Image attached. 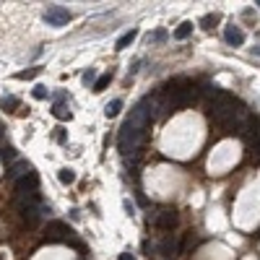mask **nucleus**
<instances>
[{"mask_svg":"<svg viewBox=\"0 0 260 260\" xmlns=\"http://www.w3.org/2000/svg\"><path fill=\"white\" fill-rule=\"evenodd\" d=\"M159 250H162V255L167 260H174L179 253H182V247H179V240H177L174 234H167L164 240H162V245H159Z\"/></svg>","mask_w":260,"mask_h":260,"instance_id":"4","label":"nucleus"},{"mask_svg":"<svg viewBox=\"0 0 260 260\" xmlns=\"http://www.w3.org/2000/svg\"><path fill=\"white\" fill-rule=\"evenodd\" d=\"M44 242H65V245H73L78 250H84V245L76 240V232L63 221H50L47 229H44Z\"/></svg>","mask_w":260,"mask_h":260,"instance_id":"1","label":"nucleus"},{"mask_svg":"<svg viewBox=\"0 0 260 260\" xmlns=\"http://www.w3.org/2000/svg\"><path fill=\"white\" fill-rule=\"evenodd\" d=\"M94 76H96V73H94V68H88V71L84 73V84H91V81H94Z\"/></svg>","mask_w":260,"mask_h":260,"instance_id":"19","label":"nucleus"},{"mask_svg":"<svg viewBox=\"0 0 260 260\" xmlns=\"http://www.w3.org/2000/svg\"><path fill=\"white\" fill-rule=\"evenodd\" d=\"M31 172H34V167H31L26 159H18L16 164H10V167H8L5 177H8V179H13V182H18V179H24V177L31 174Z\"/></svg>","mask_w":260,"mask_h":260,"instance_id":"5","label":"nucleus"},{"mask_svg":"<svg viewBox=\"0 0 260 260\" xmlns=\"http://www.w3.org/2000/svg\"><path fill=\"white\" fill-rule=\"evenodd\" d=\"M224 39H227L232 47H242V44H245V31L240 26H227V31H224Z\"/></svg>","mask_w":260,"mask_h":260,"instance_id":"7","label":"nucleus"},{"mask_svg":"<svg viewBox=\"0 0 260 260\" xmlns=\"http://www.w3.org/2000/svg\"><path fill=\"white\" fill-rule=\"evenodd\" d=\"M42 216H44V213H42V203H39V206H26V208H21V219H24V224H26L29 229L37 227Z\"/></svg>","mask_w":260,"mask_h":260,"instance_id":"6","label":"nucleus"},{"mask_svg":"<svg viewBox=\"0 0 260 260\" xmlns=\"http://www.w3.org/2000/svg\"><path fill=\"white\" fill-rule=\"evenodd\" d=\"M58 177H60L63 185H73V182H76V172H73V169H60Z\"/></svg>","mask_w":260,"mask_h":260,"instance_id":"16","label":"nucleus"},{"mask_svg":"<svg viewBox=\"0 0 260 260\" xmlns=\"http://www.w3.org/2000/svg\"><path fill=\"white\" fill-rule=\"evenodd\" d=\"M39 71H42V68H29V71L16 73V78H18V81H31V78H37V76H39Z\"/></svg>","mask_w":260,"mask_h":260,"instance_id":"15","label":"nucleus"},{"mask_svg":"<svg viewBox=\"0 0 260 260\" xmlns=\"http://www.w3.org/2000/svg\"><path fill=\"white\" fill-rule=\"evenodd\" d=\"M71 18H73L71 10L63 8V5H50L47 10H44V21H47L50 26H65Z\"/></svg>","mask_w":260,"mask_h":260,"instance_id":"2","label":"nucleus"},{"mask_svg":"<svg viewBox=\"0 0 260 260\" xmlns=\"http://www.w3.org/2000/svg\"><path fill=\"white\" fill-rule=\"evenodd\" d=\"M0 159H3L8 167L16 164V162H18V159H16V149H13V146H3V149H0Z\"/></svg>","mask_w":260,"mask_h":260,"instance_id":"10","label":"nucleus"},{"mask_svg":"<svg viewBox=\"0 0 260 260\" xmlns=\"http://www.w3.org/2000/svg\"><path fill=\"white\" fill-rule=\"evenodd\" d=\"M149 39H154V42H164V39H167V31H156V34H151Z\"/></svg>","mask_w":260,"mask_h":260,"instance_id":"20","label":"nucleus"},{"mask_svg":"<svg viewBox=\"0 0 260 260\" xmlns=\"http://www.w3.org/2000/svg\"><path fill=\"white\" fill-rule=\"evenodd\" d=\"M16 107H18V99H16V96H3V99H0V109L13 112Z\"/></svg>","mask_w":260,"mask_h":260,"instance_id":"14","label":"nucleus"},{"mask_svg":"<svg viewBox=\"0 0 260 260\" xmlns=\"http://www.w3.org/2000/svg\"><path fill=\"white\" fill-rule=\"evenodd\" d=\"M138 37V29H130V31H125L122 37L117 39V44H115V50H125L128 44H133V39Z\"/></svg>","mask_w":260,"mask_h":260,"instance_id":"8","label":"nucleus"},{"mask_svg":"<svg viewBox=\"0 0 260 260\" xmlns=\"http://www.w3.org/2000/svg\"><path fill=\"white\" fill-rule=\"evenodd\" d=\"M190 34H193V24H190V21H185V24H179V26L174 29V39H187Z\"/></svg>","mask_w":260,"mask_h":260,"instance_id":"12","label":"nucleus"},{"mask_svg":"<svg viewBox=\"0 0 260 260\" xmlns=\"http://www.w3.org/2000/svg\"><path fill=\"white\" fill-rule=\"evenodd\" d=\"M117 260H135V258H133V255H130V253H122V255H120V258H117Z\"/></svg>","mask_w":260,"mask_h":260,"instance_id":"22","label":"nucleus"},{"mask_svg":"<svg viewBox=\"0 0 260 260\" xmlns=\"http://www.w3.org/2000/svg\"><path fill=\"white\" fill-rule=\"evenodd\" d=\"M3 133H5V128H3V125H0V138H3Z\"/></svg>","mask_w":260,"mask_h":260,"instance_id":"23","label":"nucleus"},{"mask_svg":"<svg viewBox=\"0 0 260 260\" xmlns=\"http://www.w3.org/2000/svg\"><path fill=\"white\" fill-rule=\"evenodd\" d=\"M31 94H34V99H47V94H50V91H47V88H44V86H37V88H34Z\"/></svg>","mask_w":260,"mask_h":260,"instance_id":"18","label":"nucleus"},{"mask_svg":"<svg viewBox=\"0 0 260 260\" xmlns=\"http://www.w3.org/2000/svg\"><path fill=\"white\" fill-rule=\"evenodd\" d=\"M120 109H122V99H112L109 104L104 107V117H117Z\"/></svg>","mask_w":260,"mask_h":260,"instance_id":"11","label":"nucleus"},{"mask_svg":"<svg viewBox=\"0 0 260 260\" xmlns=\"http://www.w3.org/2000/svg\"><path fill=\"white\" fill-rule=\"evenodd\" d=\"M216 21H219V16H216V13H213V16H206V18L200 21V26H203V29H211L213 24H216Z\"/></svg>","mask_w":260,"mask_h":260,"instance_id":"17","label":"nucleus"},{"mask_svg":"<svg viewBox=\"0 0 260 260\" xmlns=\"http://www.w3.org/2000/svg\"><path fill=\"white\" fill-rule=\"evenodd\" d=\"M125 211L130 213V216H133V213H135V206H133V203H130V200H125Z\"/></svg>","mask_w":260,"mask_h":260,"instance_id":"21","label":"nucleus"},{"mask_svg":"<svg viewBox=\"0 0 260 260\" xmlns=\"http://www.w3.org/2000/svg\"><path fill=\"white\" fill-rule=\"evenodd\" d=\"M255 5H258V8H260V0H258V3H255Z\"/></svg>","mask_w":260,"mask_h":260,"instance_id":"24","label":"nucleus"},{"mask_svg":"<svg viewBox=\"0 0 260 260\" xmlns=\"http://www.w3.org/2000/svg\"><path fill=\"white\" fill-rule=\"evenodd\" d=\"M52 115L58 117V120H71V109H68L65 104H60V101H58V104L52 107Z\"/></svg>","mask_w":260,"mask_h":260,"instance_id":"13","label":"nucleus"},{"mask_svg":"<svg viewBox=\"0 0 260 260\" xmlns=\"http://www.w3.org/2000/svg\"><path fill=\"white\" fill-rule=\"evenodd\" d=\"M109 84H112V73H104V76H99L96 81H94L91 91H94V94H101V91H104V88H107Z\"/></svg>","mask_w":260,"mask_h":260,"instance_id":"9","label":"nucleus"},{"mask_svg":"<svg viewBox=\"0 0 260 260\" xmlns=\"http://www.w3.org/2000/svg\"><path fill=\"white\" fill-rule=\"evenodd\" d=\"M177 213L174 211H159V213H156V216H154V227L156 229H159V232H172L174 227H177Z\"/></svg>","mask_w":260,"mask_h":260,"instance_id":"3","label":"nucleus"}]
</instances>
